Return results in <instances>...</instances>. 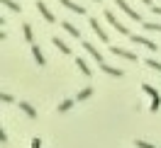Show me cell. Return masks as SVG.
I'll use <instances>...</instances> for the list:
<instances>
[{
    "mask_svg": "<svg viewBox=\"0 0 161 148\" xmlns=\"http://www.w3.org/2000/svg\"><path fill=\"white\" fill-rule=\"evenodd\" d=\"M0 3H3L8 10H12V12H22V5H20V3H15V0H0Z\"/></svg>",
    "mask_w": 161,
    "mask_h": 148,
    "instance_id": "obj_16",
    "label": "cell"
},
{
    "mask_svg": "<svg viewBox=\"0 0 161 148\" xmlns=\"http://www.w3.org/2000/svg\"><path fill=\"white\" fill-rule=\"evenodd\" d=\"M105 20H108V24H112V27H115V32H120V34H125V37H132L130 29H127V27H125V24L115 17V12H112V10H105Z\"/></svg>",
    "mask_w": 161,
    "mask_h": 148,
    "instance_id": "obj_1",
    "label": "cell"
},
{
    "mask_svg": "<svg viewBox=\"0 0 161 148\" xmlns=\"http://www.w3.org/2000/svg\"><path fill=\"white\" fill-rule=\"evenodd\" d=\"M142 27H144L147 32H159V34H161V24H156V22H144Z\"/></svg>",
    "mask_w": 161,
    "mask_h": 148,
    "instance_id": "obj_20",
    "label": "cell"
},
{
    "mask_svg": "<svg viewBox=\"0 0 161 148\" xmlns=\"http://www.w3.org/2000/svg\"><path fill=\"white\" fill-rule=\"evenodd\" d=\"M130 41H132V44H142L144 49H149V51H159V44H156V41L147 39V37H139V34H132Z\"/></svg>",
    "mask_w": 161,
    "mask_h": 148,
    "instance_id": "obj_4",
    "label": "cell"
},
{
    "mask_svg": "<svg viewBox=\"0 0 161 148\" xmlns=\"http://www.w3.org/2000/svg\"><path fill=\"white\" fill-rule=\"evenodd\" d=\"M61 27H64V29L69 32L71 37H76V39H80V29H78V27H73L71 22H61Z\"/></svg>",
    "mask_w": 161,
    "mask_h": 148,
    "instance_id": "obj_12",
    "label": "cell"
},
{
    "mask_svg": "<svg viewBox=\"0 0 161 148\" xmlns=\"http://www.w3.org/2000/svg\"><path fill=\"white\" fill-rule=\"evenodd\" d=\"M100 70L108 73V75H112V78H122V75H125L122 68H115V66H108V63H100Z\"/></svg>",
    "mask_w": 161,
    "mask_h": 148,
    "instance_id": "obj_9",
    "label": "cell"
},
{
    "mask_svg": "<svg viewBox=\"0 0 161 148\" xmlns=\"http://www.w3.org/2000/svg\"><path fill=\"white\" fill-rule=\"evenodd\" d=\"M142 90H144V92H147V95H149L151 100H156V97H161V95H159V90H156V88H151L149 83H144V85H142Z\"/></svg>",
    "mask_w": 161,
    "mask_h": 148,
    "instance_id": "obj_17",
    "label": "cell"
},
{
    "mask_svg": "<svg viewBox=\"0 0 161 148\" xmlns=\"http://www.w3.org/2000/svg\"><path fill=\"white\" fill-rule=\"evenodd\" d=\"M73 102H76V100H64V102L59 105V114H66V112L73 107Z\"/></svg>",
    "mask_w": 161,
    "mask_h": 148,
    "instance_id": "obj_19",
    "label": "cell"
},
{
    "mask_svg": "<svg viewBox=\"0 0 161 148\" xmlns=\"http://www.w3.org/2000/svg\"><path fill=\"white\" fill-rule=\"evenodd\" d=\"M32 56H34V61H37V66H44V54H42V49L37 46V44H32Z\"/></svg>",
    "mask_w": 161,
    "mask_h": 148,
    "instance_id": "obj_14",
    "label": "cell"
},
{
    "mask_svg": "<svg viewBox=\"0 0 161 148\" xmlns=\"http://www.w3.org/2000/svg\"><path fill=\"white\" fill-rule=\"evenodd\" d=\"M0 141H3V143H8V131H5V129H0Z\"/></svg>",
    "mask_w": 161,
    "mask_h": 148,
    "instance_id": "obj_24",
    "label": "cell"
},
{
    "mask_svg": "<svg viewBox=\"0 0 161 148\" xmlns=\"http://www.w3.org/2000/svg\"><path fill=\"white\" fill-rule=\"evenodd\" d=\"M51 44H54V46H56V49H59L61 54H66V56H71V49H69V44H66L64 39H59V37H51Z\"/></svg>",
    "mask_w": 161,
    "mask_h": 148,
    "instance_id": "obj_10",
    "label": "cell"
},
{
    "mask_svg": "<svg viewBox=\"0 0 161 148\" xmlns=\"http://www.w3.org/2000/svg\"><path fill=\"white\" fill-rule=\"evenodd\" d=\"M144 63H147V66H149V68H154V70H159V73H161V61H154V59H147V61H144Z\"/></svg>",
    "mask_w": 161,
    "mask_h": 148,
    "instance_id": "obj_21",
    "label": "cell"
},
{
    "mask_svg": "<svg viewBox=\"0 0 161 148\" xmlns=\"http://www.w3.org/2000/svg\"><path fill=\"white\" fill-rule=\"evenodd\" d=\"M59 3L66 8V10L76 12V15H86V8H83V5H78V3H73V0H59Z\"/></svg>",
    "mask_w": 161,
    "mask_h": 148,
    "instance_id": "obj_6",
    "label": "cell"
},
{
    "mask_svg": "<svg viewBox=\"0 0 161 148\" xmlns=\"http://www.w3.org/2000/svg\"><path fill=\"white\" fill-rule=\"evenodd\" d=\"M17 107H20V109H22V112H25V114H27L30 119H37V109L32 107L30 102H17Z\"/></svg>",
    "mask_w": 161,
    "mask_h": 148,
    "instance_id": "obj_11",
    "label": "cell"
},
{
    "mask_svg": "<svg viewBox=\"0 0 161 148\" xmlns=\"http://www.w3.org/2000/svg\"><path fill=\"white\" fill-rule=\"evenodd\" d=\"M117 8H120V10L125 12L127 17H130V20H134V22H139V24H144L142 15H139L137 10H134V8H130V5H127V0H117Z\"/></svg>",
    "mask_w": 161,
    "mask_h": 148,
    "instance_id": "obj_2",
    "label": "cell"
},
{
    "mask_svg": "<svg viewBox=\"0 0 161 148\" xmlns=\"http://www.w3.org/2000/svg\"><path fill=\"white\" fill-rule=\"evenodd\" d=\"M22 34H25V39L30 41V44H34V32H32V24H30V22H25V24H22Z\"/></svg>",
    "mask_w": 161,
    "mask_h": 148,
    "instance_id": "obj_13",
    "label": "cell"
},
{
    "mask_svg": "<svg viewBox=\"0 0 161 148\" xmlns=\"http://www.w3.org/2000/svg\"><path fill=\"white\" fill-rule=\"evenodd\" d=\"M83 49L88 51V54H91V56H93L95 61H98V63H105V59H103V54H100L98 49H95V46H93L91 41H83Z\"/></svg>",
    "mask_w": 161,
    "mask_h": 148,
    "instance_id": "obj_8",
    "label": "cell"
},
{
    "mask_svg": "<svg viewBox=\"0 0 161 148\" xmlns=\"http://www.w3.org/2000/svg\"><path fill=\"white\" fill-rule=\"evenodd\" d=\"M76 66H78V70L83 73V75H86V78H91V75H93V73H91V68H88V63H86V61L80 59V56L76 59Z\"/></svg>",
    "mask_w": 161,
    "mask_h": 148,
    "instance_id": "obj_15",
    "label": "cell"
},
{
    "mask_svg": "<svg viewBox=\"0 0 161 148\" xmlns=\"http://www.w3.org/2000/svg\"><path fill=\"white\" fill-rule=\"evenodd\" d=\"M142 3H144V5H149V8H154V3H151V0H142Z\"/></svg>",
    "mask_w": 161,
    "mask_h": 148,
    "instance_id": "obj_27",
    "label": "cell"
},
{
    "mask_svg": "<svg viewBox=\"0 0 161 148\" xmlns=\"http://www.w3.org/2000/svg\"><path fill=\"white\" fill-rule=\"evenodd\" d=\"M149 10L154 12V15H159V17H161V5H154V8H149Z\"/></svg>",
    "mask_w": 161,
    "mask_h": 148,
    "instance_id": "obj_25",
    "label": "cell"
},
{
    "mask_svg": "<svg viewBox=\"0 0 161 148\" xmlns=\"http://www.w3.org/2000/svg\"><path fill=\"white\" fill-rule=\"evenodd\" d=\"M0 100H3L5 105H10V102H12V95H10V92H3V95H0Z\"/></svg>",
    "mask_w": 161,
    "mask_h": 148,
    "instance_id": "obj_22",
    "label": "cell"
},
{
    "mask_svg": "<svg viewBox=\"0 0 161 148\" xmlns=\"http://www.w3.org/2000/svg\"><path fill=\"white\" fill-rule=\"evenodd\" d=\"M93 3H100V0H93Z\"/></svg>",
    "mask_w": 161,
    "mask_h": 148,
    "instance_id": "obj_28",
    "label": "cell"
},
{
    "mask_svg": "<svg viewBox=\"0 0 161 148\" xmlns=\"http://www.w3.org/2000/svg\"><path fill=\"white\" fill-rule=\"evenodd\" d=\"M110 51L115 54V56H120V59L137 61V54H134V51H127V49H122V46H115V44H110Z\"/></svg>",
    "mask_w": 161,
    "mask_h": 148,
    "instance_id": "obj_5",
    "label": "cell"
},
{
    "mask_svg": "<svg viewBox=\"0 0 161 148\" xmlns=\"http://www.w3.org/2000/svg\"><path fill=\"white\" fill-rule=\"evenodd\" d=\"M88 24H91V29L95 32V37H98V39H100L103 44H108V41H110V37H108V32H105V29L100 27V22L95 20V17H88Z\"/></svg>",
    "mask_w": 161,
    "mask_h": 148,
    "instance_id": "obj_3",
    "label": "cell"
},
{
    "mask_svg": "<svg viewBox=\"0 0 161 148\" xmlns=\"http://www.w3.org/2000/svg\"><path fill=\"white\" fill-rule=\"evenodd\" d=\"M134 146L137 148H154L151 143H147V141H134Z\"/></svg>",
    "mask_w": 161,
    "mask_h": 148,
    "instance_id": "obj_23",
    "label": "cell"
},
{
    "mask_svg": "<svg viewBox=\"0 0 161 148\" xmlns=\"http://www.w3.org/2000/svg\"><path fill=\"white\" fill-rule=\"evenodd\" d=\"M91 95H93V88H83L78 95H76V102H83V100H88Z\"/></svg>",
    "mask_w": 161,
    "mask_h": 148,
    "instance_id": "obj_18",
    "label": "cell"
},
{
    "mask_svg": "<svg viewBox=\"0 0 161 148\" xmlns=\"http://www.w3.org/2000/svg\"><path fill=\"white\" fill-rule=\"evenodd\" d=\"M32 148H42V141H39V138H32Z\"/></svg>",
    "mask_w": 161,
    "mask_h": 148,
    "instance_id": "obj_26",
    "label": "cell"
},
{
    "mask_svg": "<svg viewBox=\"0 0 161 148\" xmlns=\"http://www.w3.org/2000/svg\"><path fill=\"white\" fill-rule=\"evenodd\" d=\"M37 10L42 12V17H44V20L49 22V24H54V22H56V17L51 15V10L47 8V5H44V3H42V0H37Z\"/></svg>",
    "mask_w": 161,
    "mask_h": 148,
    "instance_id": "obj_7",
    "label": "cell"
}]
</instances>
